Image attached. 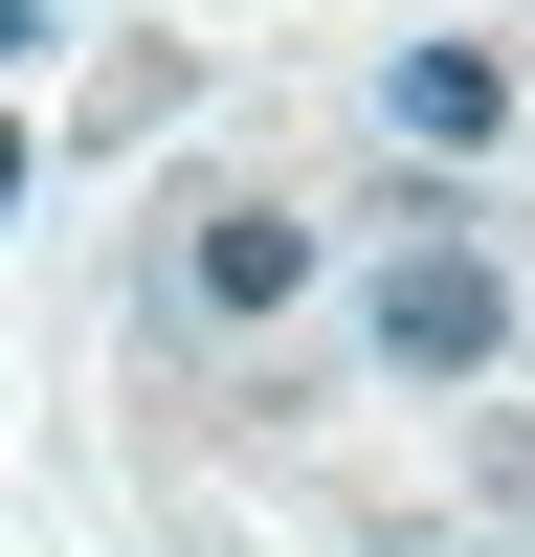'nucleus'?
I'll return each instance as SVG.
<instances>
[{
	"label": "nucleus",
	"mask_w": 535,
	"mask_h": 557,
	"mask_svg": "<svg viewBox=\"0 0 535 557\" xmlns=\"http://www.w3.org/2000/svg\"><path fill=\"white\" fill-rule=\"evenodd\" d=\"M490 335H513V268H490L469 223H401V268H380V357H401V380H490Z\"/></svg>",
	"instance_id": "f257e3e1"
},
{
	"label": "nucleus",
	"mask_w": 535,
	"mask_h": 557,
	"mask_svg": "<svg viewBox=\"0 0 535 557\" xmlns=\"http://www.w3.org/2000/svg\"><path fill=\"white\" fill-rule=\"evenodd\" d=\"M178 290H201V312H290L312 290V223L290 201H201V223H178Z\"/></svg>",
	"instance_id": "f03ea898"
},
{
	"label": "nucleus",
	"mask_w": 535,
	"mask_h": 557,
	"mask_svg": "<svg viewBox=\"0 0 535 557\" xmlns=\"http://www.w3.org/2000/svg\"><path fill=\"white\" fill-rule=\"evenodd\" d=\"M401 134H424V157H490V112H513V89H490V45H401V89H380Z\"/></svg>",
	"instance_id": "7ed1b4c3"
},
{
	"label": "nucleus",
	"mask_w": 535,
	"mask_h": 557,
	"mask_svg": "<svg viewBox=\"0 0 535 557\" xmlns=\"http://www.w3.org/2000/svg\"><path fill=\"white\" fill-rule=\"evenodd\" d=\"M23 45H45V23H23V0H0V67H23Z\"/></svg>",
	"instance_id": "20e7f679"
}]
</instances>
